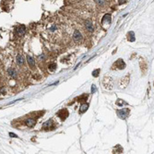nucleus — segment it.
<instances>
[{
  "label": "nucleus",
  "mask_w": 154,
  "mask_h": 154,
  "mask_svg": "<svg viewBox=\"0 0 154 154\" xmlns=\"http://www.w3.org/2000/svg\"><path fill=\"white\" fill-rule=\"evenodd\" d=\"M128 40L130 42H135V34L133 32H130L128 33Z\"/></svg>",
  "instance_id": "dca6fc26"
},
{
  "label": "nucleus",
  "mask_w": 154,
  "mask_h": 154,
  "mask_svg": "<svg viewBox=\"0 0 154 154\" xmlns=\"http://www.w3.org/2000/svg\"><path fill=\"white\" fill-rule=\"evenodd\" d=\"M102 23H103V26L104 28H107L111 24V15L110 14L104 15V17L103 18V20H102Z\"/></svg>",
  "instance_id": "20e7f679"
},
{
  "label": "nucleus",
  "mask_w": 154,
  "mask_h": 154,
  "mask_svg": "<svg viewBox=\"0 0 154 154\" xmlns=\"http://www.w3.org/2000/svg\"><path fill=\"white\" fill-rule=\"evenodd\" d=\"M57 115H58L62 120H65L68 116V112L67 109H63V110H61V111H59L57 113Z\"/></svg>",
  "instance_id": "39448f33"
},
{
  "label": "nucleus",
  "mask_w": 154,
  "mask_h": 154,
  "mask_svg": "<svg viewBox=\"0 0 154 154\" xmlns=\"http://www.w3.org/2000/svg\"><path fill=\"white\" fill-rule=\"evenodd\" d=\"M114 65H115V67H116L117 68H119V69L125 68V67H126L125 62H124L122 59H118L116 62H115V63H114Z\"/></svg>",
  "instance_id": "6e6552de"
},
{
  "label": "nucleus",
  "mask_w": 154,
  "mask_h": 154,
  "mask_svg": "<svg viewBox=\"0 0 154 154\" xmlns=\"http://www.w3.org/2000/svg\"><path fill=\"white\" fill-rule=\"evenodd\" d=\"M116 104H117L118 106H123V104H125V105H127V103H126V102H123V100H117V102H116Z\"/></svg>",
  "instance_id": "f3484780"
},
{
  "label": "nucleus",
  "mask_w": 154,
  "mask_h": 154,
  "mask_svg": "<svg viewBox=\"0 0 154 154\" xmlns=\"http://www.w3.org/2000/svg\"><path fill=\"white\" fill-rule=\"evenodd\" d=\"M88 107H89V104H87V103H84V104H82L81 106H80V109H79V113H84L88 110Z\"/></svg>",
  "instance_id": "4468645a"
},
{
  "label": "nucleus",
  "mask_w": 154,
  "mask_h": 154,
  "mask_svg": "<svg viewBox=\"0 0 154 154\" xmlns=\"http://www.w3.org/2000/svg\"><path fill=\"white\" fill-rule=\"evenodd\" d=\"M99 73H100V69H96V70H94L93 72H92V76L93 77H98L99 76Z\"/></svg>",
  "instance_id": "a211bd4d"
},
{
  "label": "nucleus",
  "mask_w": 154,
  "mask_h": 154,
  "mask_svg": "<svg viewBox=\"0 0 154 154\" xmlns=\"http://www.w3.org/2000/svg\"><path fill=\"white\" fill-rule=\"evenodd\" d=\"M126 1H127V0H119V4H122V2H123V3H125Z\"/></svg>",
  "instance_id": "4be33fe9"
},
{
  "label": "nucleus",
  "mask_w": 154,
  "mask_h": 154,
  "mask_svg": "<svg viewBox=\"0 0 154 154\" xmlns=\"http://www.w3.org/2000/svg\"><path fill=\"white\" fill-rule=\"evenodd\" d=\"M27 60H28V63H29L30 67H31L32 68H35V61H34V59H33L32 56L27 55Z\"/></svg>",
  "instance_id": "f8f14e48"
},
{
  "label": "nucleus",
  "mask_w": 154,
  "mask_h": 154,
  "mask_svg": "<svg viewBox=\"0 0 154 154\" xmlns=\"http://www.w3.org/2000/svg\"><path fill=\"white\" fill-rule=\"evenodd\" d=\"M73 39H74V41H75L76 43H78V42H80V41L82 40V35H81V33H80L79 31H75V32H74Z\"/></svg>",
  "instance_id": "423d86ee"
},
{
  "label": "nucleus",
  "mask_w": 154,
  "mask_h": 154,
  "mask_svg": "<svg viewBox=\"0 0 154 154\" xmlns=\"http://www.w3.org/2000/svg\"><path fill=\"white\" fill-rule=\"evenodd\" d=\"M52 126H53V121H52V120H49V121H46V122L43 124V127L44 129H50Z\"/></svg>",
  "instance_id": "ddd939ff"
},
{
  "label": "nucleus",
  "mask_w": 154,
  "mask_h": 154,
  "mask_svg": "<svg viewBox=\"0 0 154 154\" xmlns=\"http://www.w3.org/2000/svg\"><path fill=\"white\" fill-rule=\"evenodd\" d=\"M85 26H86V29H87L89 32H92L94 31L93 24H92V22H91V20H86V21H85Z\"/></svg>",
  "instance_id": "0eeeda50"
},
{
  "label": "nucleus",
  "mask_w": 154,
  "mask_h": 154,
  "mask_svg": "<svg viewBox=\"0 0 154 154\" xmlns=\"http://www.w3.org/2000/svg\"><path fill=\"white\" fill-rule=\"evenodd\" d=\"M87 97H88V95H86V94L82 95L81 97L78 98V102H82V100H83V99H87Z\"/></svg>",
  "instance_id": "6ab92c4d"
},
{
  "label": "nucleus",
  "mask_w": 154,
  "mask_h": 154,
  "mask_svg": "<svg viewBox=\"0 0 154 154\" xmlns=\"http://www.w3.org/2000/svg\"><path fill=\"white\" fill-rule=\"evenodd\" d=\"M48 69H49L51 72H54V71L56 69V64H54V63H51V64L48 66Z\"/></svg>",
  "instance_id": "2eb2a0df"
},
{
  "label": "nucleus",
  "mask_w": 154,
  "mask_h": 154,
  "mask_svg": "<svg viewBox=\"0 0 154 154\" xmlns=\"http://www.w3.org/2000/svg\"><path fill=\"white\" fill-rule=\"evenodd\" d=\"M16 61H17V64L18 66H22V65H24V58H23V56L21 55V54H18L17 57H16Z\"/></svg>",
  "instance_id": "9b49d317"
},
{
  "label": "nucleus",
  "mask_w": 154,
  "mask_h": 154,
  "mask_svg": "<svg viewBox=\"0 0 154 154\" xmlns=\"http://www.w3.org/2000/svg\"><path fill=\"white\" fill-rule=\"evenodd\" d=\"M9 136H10V137H18V136L17 135H15V134H13V133H9Z\"/></svg>",
  "instance_id": "412c9836"
},
{
  "label": "nucleus",
  "mask_w": 154,
  "mask_h": 154,
  "mask_svg": "<svg viewBox=\"0 0 154 154\" xmlns=\"http://www.w3.org/2000/svg\"><path fill=\"white\" fill-rule=\"evenodd\" d=\"M8 73H9V77H13V78L17 77V71H16V69L13 68H9V70H8Z\"/></svg>",
  "instance_id": "9d476101"
},
{
  "label": "nucleus",
  "mask_w": 154,
  "mask_h": 154,
  "mask_svg": "<svg viewBox=\"0 0 154 154\" xmlns=\"http://www.w3.org/2000/svg\"><path fill=\"white\" fill-rule=\"evenodd\" d=\"M35 123H36V121H35L34 119H32V118H29V119H27L25 121V125L27 127H34Z\"/></svg>",
  "instance_id": "1a4fd4ad"
},
{
  "label": "nucleus",
  "mask_w": 154,
  "mask_h": 154,
  "mask_svg": "<svg viewBox=\"0 0 154 154\" xmlns=\"http://www.w3.org/2000/svg\"><path fill=\"white\" fill-rule=\"evenodd\" d=\"M91 91H92V93L96 91V88H95V85H92V87H91Z\"/></svg>",
  "instance_id": "aec40b11"
},
{
  "label": "nucleus",
  "mask_w": 154,
  "mask_h": 154,
  "mask_svg": "<svg viewBox=\"0 0 154 154\" xmlns=\"http://www.w3.org/2000/svg\"><path fill=\"white\" fill-rule=\"evenodd\" d=\"M13 3H14V0H3L1 3L2 9L7 12H9L10 9L13 8Z\"/></svg>",
  "instance_id": "f257e3e1"
},
{
  "label": "nucleus",
  "mask_w": 154,
  "mask_h": 154,
  "mask_svg": "<svg viewBox=\"0 0 154 154\" xmlns=\"http://www.w3.org/2000/svg\"><path fill=\"white\" fill-rule=\"evenodd\" d=\"M15 32H16V34H17L18 36H19V37L24 36L26 33V27L24 25L17 26L16 29H15Z\"/></svg>",
  "instance_id": "7ed1b4c3"
},
{
  "label": "nucleus",
  "mask_w": 154,
  "mask_h": 154,
  "mask_svg": "<svg viewBox=\"0 0 154 154\" xmlns=\"http://www.w3.org/2000/svg\"><path fill=\"white\" fill-rule=\"evenodd\" d=\"M129 113H130V111H129L128 108H123V109L117 110V115L121 119H126L128 117Z\"/></svg>",
  "instance_id": "f03ea898"
}]
</instances>
